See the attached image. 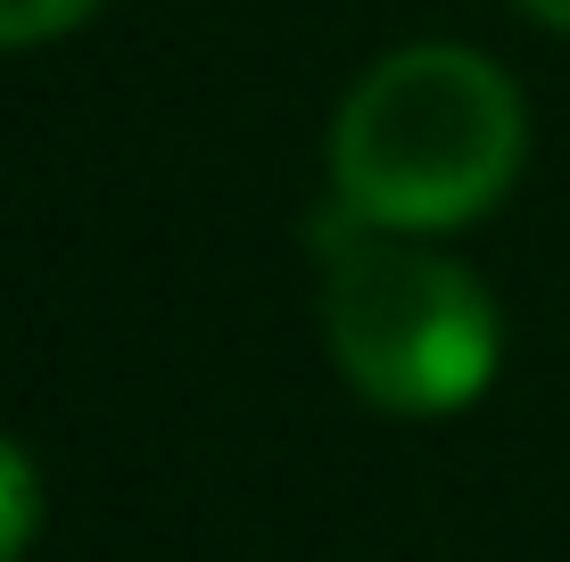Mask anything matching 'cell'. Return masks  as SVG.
Returning a JSON list of instances; mask_svg holds the SVG:
<instances>
[{
    "label": "cell",
    "instance_id": "6da1fadb",
    "mask_svg": "<svg viewBox=\"0 0 570 562\" xmlns=\"http://www.w3.org/2000/svg\"><path fill=\"white\" fill-rule=\"evenodd\" d=\"M521 91L497 58L455 42L389 50L331 125V183L381 231H455L513 190Z\"/></svg>",
    "mask_w": 570,
    "mask_h": 562
},
{
    "label": "cell",
    "instance_id": "7a4b0ae2",
    "mask_svg": "<svg viewBox=\"0 0 570 562\" xmlns=\"http://www.w3.org/2000/svg\"><path fill=\"white\" fill-rule=\"evenodd\" d=\"M323 332L340 373L389 414H455L497 373V306L455 257L364 224L331 240Z\"/></svg>",
    "mask_w": 570,
    "mask_h": 562
},
{
    "label": "cell",
    "instance_id": "3957f363",
    "mask_svg": "<svg viewBox=\"0 0 570 562\" xmlns=\"http://www.w3.org/2000/svg\"><path fill=\"white\" fill-rule=\"evenodd\" d=\"M42 530V472L17 438H0V562H17Z\"/></svg>",
    "mask_w": 570,
    "mask_h": 562
},
{
    "label": "cell",
    "instance_id": "277c9868",
    "mask_svg": "<svg viewBox=\"0 0 570 562\" xmlns=\"http://www.w3.org/2000/svg\"><path fill=\"white\" fill-rule=\"evenodd\" d=\"M100 0H0V50H33V42H58L75 33Z\"/></svg>",
    "mask_w": 570,
    "mask_h": 562
},
{
    "label": "cell",
    "instance_id": "5b68a950",
    "mask_svg": "<svg viewBox=\"0 0 570 562\" xmlns=\"http://www.w3.org/2000/svg\"><path fill=\"white\" fill-rule=\"evenodd\" d=\"M521 9L538 17V26H562V33H570V0H521Z\"/></svg>",
    "mask_w": 570,
    "mask_h": 562
}]
</instances>
